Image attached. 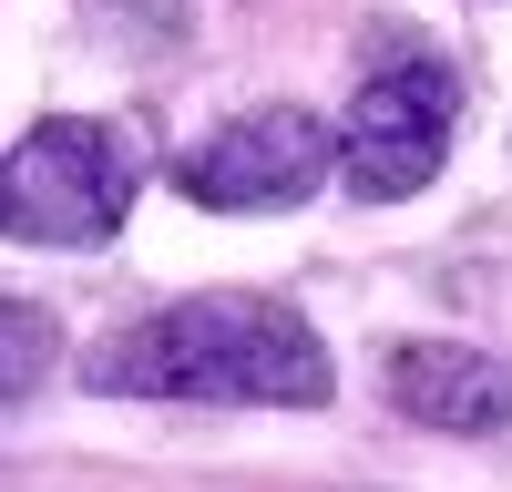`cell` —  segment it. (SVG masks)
Returning <instances> with one entry per match:
<instances>
[{
  "label": "cell",
  "mask_w": 512,
  "mask_h": 492,
  "mask_svg": "<svg viewBox=\"0 0 512 492\" xmlns=\"http://www.w3.org/2000/svg\"><path fill=\"white\" fill-rule=\"evenodd\" d=\"M390 400L420 431H512V359L410 339V349H390Z\"/></svg>",
  "instance_id": "cell-5"
},
{
  "label": "cell",
  "mask_w": 512,
  "mask_h": 492,
  "mask_svg": "<svg viewBox=\"0 0 512 492\" xmlns=\"http://www.w3.org/2000/svg\"><path fill=\"white\" fill-rule=\"evenodd\" d=\"M338 175V123H318L308 103H256L236 123H216L205 144L175 154L185 205H216V216H277V205H308Z\"/></svg>",
  "instance_id": "cell-4"
},
{
  "label": "cell",
  "mask_w": 512,
  "mask_h": 492,
  "mask_svg": "<svg viewBox=\"0 0 512 492\" xmlns=\"http://www.w3.org/2000/svg\"><path fill=\"white\" fill-rule=\"evenodd\" d=\"M451 113H461V72L441 52H400L359 82L349 123H338V185L359 205H400L441 175L451 154Z\"/></svg>",
  "instance_id": "cell-3"
},
{
  "label": "cell",
  "mask_w": 512,
  "mask_h": 492,
  "mask_svg": "<svg viewBox=\"0 0 512 492\" xmlns=\"http://www.w3.org/2000/svg\"><path fill=\"white\" fill-rule=\"evenodd\" d=\"M82 380L113 400H236V410H318L328 400V339L277 298H185L82 359Z\"/></svg>",
  "instance_id": "cell-1"
},
{
  "label": "cell",
  "mask_w": 512,
  "mask_h": 492,
  "mask_svg": "<svg viewBox=\"0 0 512 492\" xmlns=\"http://www.w3.org/2000/svg\"><path fill=\"white\" fill-rule=\"evenodd\" d=\"M134 185H144V154L123 123L52 113L0 154V236L11 246H103L134 216Z\"/></svg>",
  "instance_id": "cell-2"
},
{
  "label": "cell",
  "mask_w": 512,
  "mask_h": 492,
  "mask_svg": "<svg viewBox=\"0 0 512 492\" xmlns=\"http://www.w3.org/2000/svg\"><path fill=\"white\" fill-rule=\"evenodd\" d=\"M52 359H62V328H52V308L0 298V410H11V400H31L41 380H52Z\"/></svg>",
  "instance_id": "cell-6"
}]
</instances>
